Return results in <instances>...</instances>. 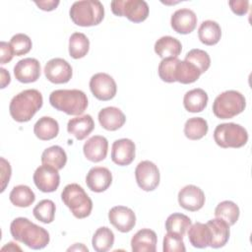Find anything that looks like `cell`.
I'll return each instance as SVG.
<instances>
[{
  "instance_id": "6da1fadb",
  "label": "cell",
  "mask_w": 252,
  "mask_h": 252,
  "mask_svg": "<svg viewBox=\"0 0 252 252\" xmlns=\"http://www.w3.org/2000/svg\"><path fill=\"white\" fill-rule=\"evenodd\" d=\"M10 232L15 240L34 250L44 248L50 240L49 233L45 228L23 217L16 218L11 222Z\"/></svg>"
},
{
  "instance_id": "7a4b0ae2",
  "label": "cell",
  "mask_w": 252,
  "mask_h": 252,
  "mask_svg": "<svg viewBox=\"0 0 252 252\" xmlns=\"http://www.w3.org/2000/svg\"><path fill=\"white\" fill-rule=\"evenodd\" d=\"M42 94L35 89H28L16 94L10 101L9 111L17 122H28L41 108Z\"/></svg>"
},
{
  "instance_id": "3957f363",
  "label": "cell",
  "mask_w": 252,
  "mask_h": 252,
  "mask_svg": "<svg viewBox=\"0 0 252 252\" xmlns=\"http://www.w3.org/2000/svg\"><path fill=\"white\" fill-rule=\"evenodd\" d=\"M50 104L68 115H81L88 107L87 94L77 89L55 90L49 95Z\"/></svg>"
},
{
  "instance_id": "277c9868",
  "label": "cell",
  "mask_w": 252,
  "mask_h": 252,
  "mask_svg": "<svg viewBox=\"0 0 252 252\" xmlns=\"http://www.w3.org/2000/svg\"><path fill=\"white\" fill-rule=\"evenodd\" d=\"M69 15L75 25L92 27L101 23L104 17V8L97 0L76 1L72 4Z\"/></svg>"
},
{
  "instance_id": "5b68a950",
  "label": "cell",
  "mask_w": 252,
  "mask_h": 252,
  "mask_svg": "<svg viewBox=\"0 0 252 252\" xmlns=\"http://www.w3.org/2000/svg\"><path fill=\"white\" fill-rule=\"evenodd\" d=\"M61 199L77 219H85L92 213L93 201L84 188L77 183L66 185L62 190Z\"/></svg>"
},
{
  "instance_id": "8992f818",
  "label": "cell",
  "mask_w": 252,
  "mask_h": 252,
  "mask_svg": "<svg viewBox=\"0 0 252 252\" xmlns=\"http://www.w3.org/2000/svg\"><path fill=\"white\" fill-rule=\"evenodd\" d=\"M246 106L244 95L234 90L220 94L214 100L213 113L220 119H229L241 113Z\"/></svg>"
},
{
  "instance_id": "52a82bcc",
  "label": "cell",
  "mask_w": 252,
  "mask_h": 252,
  "mask_svg": "<svg viewBox=\"0 0 252 252\" xmlns=\"http://www.w3.org/2000/svg\"><path fill=\"white\" fill-rule=\"evenodd\" d=\"M214 140L218 146L223 149L241 148L248 141L247 130L236 123L219 124L214 131Z\"/></svg>"
},
{
  "instance_id": "ba28073f",
  "label": "cell",
  "mask_w": 252,
  "mask_h": 252,
  "mask_svg": "<svg viewBox=\"0 0 252 252\" xmlns=\"http://www.w3.org/2000/svg\"><path fill=\"white\" fill-rule=\"evenodd\" d=\"M111 11L118 17H126L133 23H141L149 16V5L144 0H114Z\"/></svg>"
},
{
  "instance_id": "9c48e42d",
  "label": "cell",
  "mask_w": 252,
  "mask_h": 252,
  "mask_svg": "<svg viewBox=\"0 0 252 252\" xmlns=\"http://www.w3.org/2000/svg\"><path fill=\"white\" fill-rule=\"evenodd\" d=\"M135 177L141 189L144 191H153L159 184L160 174L158 166L153 161L142 160L136 166Z\"/></svg>"
},
{
  "instance_id": "30bf717a",
  "label": "cell",
  "mask_w": 252,
  "mask_h": 252,
  "mask_svg": "<svg viewBox=\"0 0 252 252\" xmlns=\"http://www.w3.org/2000/svg\"><path fill=\"white\" fill-rule=\"evenodd\" d=\"M90 89L94 97L103 101L112 99L117 92L114 79L106 73L94 74L90 80Z\"/></svg>"
},
{
  "instance_id": "8fae6325",
  "label": "cell",
  "mask_w": 252,
  "mask_h": 252,
  "mask_svg": "<svg viewBox=\"0 0 252 252\" xmlns=\"http://www.w3.org/2000/svg\"><path fill=\"white\" fill-rule=\"evenodd\" d=\"M32 178L35 186L44 193L54 192L60 184L58 169L48 164L38 166L35 169Z\"/></svg>"
},
{
  "instance_id": "7c38bea8",
  "label": "cell",
  "mask_w": 252,
  "mask_h": 252,
  "mask_svg": "<svg viewBox=\"0 0 252 252\" xmlns=\"http://www.w3.org/2000/svg\"><path fill=\"white\" fill-rule=\"evenodd\" d=\"M46 79L53 84H65L73 75L71 65L63 58H52L44 66Z\"/></svg>"
},
{
  "instance_id": "4fadbf2b",
  "label": "cell",
  "mask_w": 252,
  "mask_h": 252,
  "mask_svg": "<svg viewBox=\"0 0 252 252\" xmlns=\"http://www.w3.org/2000/svg\"><path fill=\"white\" fill-rule=\"evenodd\" d=\"M177 199L179 206L190 212L199 211L205 204V194L203 190L192 184L186 185L180 189Z\"/></svg>"
},
{
  "instance_id": "5bb4252c",
  "label": "cell",
  "mask_w": 252,
  "mask_h": 252,
  "mask_svg": "<svg viewBox=\"0 0 252 252\" xmlns=\"http://www.w3.org/2000/svg\"><path fill=\"white\" fill-rule=\"evenodd\" d=\"M108 220L120 232H129L136 224L135 213L125 206L111 208L108 212Z\"/></svg>"
},
{
  "instance_id": "9a60e30c",
  "label": "cell",
  "mask_w": 252,
  "mask_h": 252,
  "mask_svg": "<svg viewBox=\"0 0 252 252\" xmlns=\"http://www.w3.org/2000/svg\"><path fill=\"white\" fill-rule=\"evenodd\" d=\"M40 63L35 58H24L14 67L15 78L24 84L33 83L40 76Z\"/></svg>"
},
{
  "instance_id": "2e32d148",
  "label": "cell",
  "mask_w": 252,
  "mask_h": 252,
  "mask_svg": "<svg viewBox=\"0 0 252 252\" xmlns=\"http://www.w3.org/2000/svg\"><path fill=\"white\" fill-rule=\"evenodd\" d=\"M136 147L132 140L123 138L113 142L111 147V159L117 165H129L135 158Z\"/></svg>"
},
{
  "instance_id": "e0dca14e",
  "label": "cell",
  "mask_w": 252,
  "mask_h": 252,
  "mask_svg": "<svg viewBox=\"0 0 252 252\" xmlns=\"http://www.w3.org/2000/svg\"><path fill=\"white\" fill-rule=\"evenodd\" d=\"M170 25L176 32L187 34L195 30L197 25V16L191 9H178L172 14Z\"/></svg>"
},
{
  "instance_id": "ac0fdd59",
  "label": "cell",
  "mask_w": 252,
  "mask_h": 252,
  "mask_svg": "<svg viewBox=\"0 0 252 252\" xmlns=\"http://www.w3.org/2000/svg\"><path fill=\"white\" fill-rule=\"evenodd\" d=\"M112 182L110 170L103 166L92 167L86 176V183L93 192L100 193L108 189Z\"/></svg>"
},
{
  "instance_id": "d6986e66",
  "label": "cell",
  "mask_w": 252,
  "mask_h": 252,
  "mask_svg": "<svg viewBox=\"0 0 252 252\" xmlns=\"http://www.w3.org/2000/svg\"><path fill=\"white\" fill-rule=\"evenodd\" d=\"M108 142L107 139L100 135H94L91 137L84 144L83 152L87 159L93 162H99L103 160L107 156Z\"/></svg>"
},
{
  "instance_id": "ffe728a7",
  "label": "cell",
  "mask_w": 252,
  "mask_h": 252,
  "mask_svg": "<svg viewBox=\"0 0 252 252\" xmlns=\"http://www.w3.org/2000/svg\"><path fill=\"white\" fill-rule=\"evenodd\" d=\"M98 122L101 127L108 131H116L121 128L125 121V114L115 106H107L98 112Z\"/></svg>"
},
{
  "instance_id": "44dd1931",
  "label": "cell",
  "mask_w": 252,
  "mask_h": 252,
  "mask_svg": "<svg viewBox=\"0 0 252 252\" xmlns=\"http://www.w3.org/2000/svg\"><path fill=\"white\" fill-rule=\"evenodd\" d=\"M157 234L150 228L138 230L131 239L133 252H155L157 249Z\"/></svg>"
},
{
  "instance_id": "7402d4cb",
  "label": "cell",
  "mask_w": 252,
  "mask_h": 252,
  "mask_svg": "<svg viewBox=\"0 0 252 252\" xmlns=\"http://www.w3.org/2000/svg\"><path fill=\"white\" fill-rule=\"evenodd\" d=\"M211 230V244L212 248L223 247L229 239V225L221 219H213L207 222Z\"/></svg>"
},
{
  "instance_id": "603a6c76",
  "label": "cell",
  "mask_w": 252,
  "mask_h": 252,
  "mask_svg": "<svg viewBox=\"0 0 252 252\" xmlns=\"http://www.w3.org/2000/svg\"><path fill=\"white\" fill-rule=\"evenodd\" d=\"M94 128V119L90 114L71 118L67 123V131L81 141L88 137Z\"/></svg>"
},
{
  "instance_id": "cb8c5ba5",
  "label": "cell",
  "mask_w": 252,
  "mask_h": 252,
  "mask_svg": "<svg viewBox=\"0 0 252 252\" xmlns=\"http://www.w3.org/2000/svg\"><path fill=\"white\" fill-rule=\"evenodd\" d=\"M155 52L162 59L175 57L181 53L182 45L181 42L170 35H164L158 38L155 43Z\"/></svg>"
},
{
  "instance_id": "d4e9b609",
  "label": "cell",
  "mask_w": 252,
  "mask_h": 252,
  "mask_svg": "<svg viewBox=\"0 0 252 252\" xmlns=\"http://www.w3.org/2000/svg\"><path fill=\"white\" fill-rule=\"evenodd\" d=\"M208 94L200 88L188 91L183 97V105L189 112L196 113L203 111L208 104Z\"/></svg>"
},
{
  "instance_id": "484cf974",
  "label": "cell",
  "mask_w": 252,
  "mask_h": 252,
  "mask_svg": "<svg viewBox=\"0 0 252 252\" xmlns=\"http://www.w3.org/2000/svg\"><path fill=\"white\" fill-rule=\"evenodd\" d=\"M188 239L196 248H206L211 244V230L207 223L195 222L188 228Z\"/></svg>"
},
{
  "instance_id": "4316f807",
  "label": "cell",
  "mask_w": 252,
  "mask_h": 252,
  "mask_svg": "<svg viewBox=\"0 0 252 252\" xmlns=\"http://www.w3.org/2000/svg\"><path fill=\"white\" fill-rule=\"evenodd\" d=\"M33 133L39 140L49 141L58 135L59 124L52 117L42 116L35 122Z\"/></svg>"
},
{
  "instance_id": "83f0119b",
  "label": "cell",
  "mask_w": 252,
  "mask_h": 252,
  "mask_svg": "<svg viewBox=\"0 0 252 252\" xmlns=\"http://www.w3.org/2000/svg\"><path fill=\"white\" fill-rule=\"evenodd\" d=\"M221 36V29L216 21L207 20L202 22L198 29V37L206 45L217 44Z\"/></svg>"
},
{
  "instance_id": "f1b7e54d",
  "label": "cell",
  "mask_w": 252,
  "mask_h": 252,
  "mask_svg": "<svg viewBox=\"0 0 252 252\" xmlns=\"http://www.w3.org/2000/svg\"><path fill=\"white\" fill-rule=\"evenodd\" d=\"M200 76L201 72L195 65L186 60H178L174 73L175 82H179L181 84H191L196 82Z\"/></svg>"
},
{
  "instance_id": "f546056e",
  "label": "cell",
  "mask_w": 252,
  "mask_h": 252,
  "mask_svg": "<svg viewBox=\"0 0 252 252\" xmlns=\"http://www.w3.org/2000/svg\"><path fill=\"white\" fill-rule=\"evenodd\" d=\"M9 199L14 206L19 208H27L34 202L35 195L29 186L21 184L12 189Z\"/></svg>"
},
{
  "instance_id": "4dcf8cb0",
  "label": "cell",
  "mask_w": 252,
  "mask_h": 252,
  "mask_svg": "<svg viewBox=\"0 0 252 252\" xmlns=\"http://www.w3.org/2000/svg\"><path fill=\"white\" fill-rule=\"evenodd\" d=\"M42 164H48L56 169H62L67 162V155L60 146H51L45 149L41 155Z\"/></svg>"
},
{
  "instance_id": "1f68e13d",
  "label": "cell",
  "mask_w": 252,
  "mask_h": 252,
  "mask_svg": "<svg viewBox=\"0 0 252 252\" xmlns=\"http://www.w3.org/2000/svg\"><path fill=\"white\" fill-rule=\"evenodd\" d=\"M90 49V40L83 32H74L69 38V54L74 59L87 55Z\"/></svg>"
},
{
  "instance_id": "d6a6232c",
  "label": "cell",
  "mask_w": 252,
  "mask_h": 252,
  "mask_svg": "<svg viewBox=\"0 0 252 252\" xmlns=\"http://www.w3.org/2000/svg\"><path fill=\"white\" fill-rule=\"evenodd\" d=\"M215 216L224 220L229 226L233 225L239 218V208L232 201H222L218 204L215 209Z\"/></svg>"
},
{
  "instance_id": "836d02e7",
  "label": "cell",
  "mask_w": 252,
  "mask_h": 252,
  "mask_svg": "<svg viewBox=\"0 0 252 252\" xmlns=\"http://www.w3.org/2000/svg\"><path fill=\"white\" fill-rule=\"evenodd\" d=\"M92 244L96 252L108 251L114 244V233L107 226L98 227L94 233Z\"/></svg>"
},
{
  "instance_id": "e575fe53",
  "label": "cell",
  "mask_w": 252,
  "mask_h": 252,
  "mask_svg": "<svg viewBox=\"0 0 252 252\" xmlns=\"http://www.w3.org/2000/svg\"><path fill=\"white\" fill-rule=\"evenodd\" d=\"M208 122L202 117L189 118L184 125V134L190 140H200L208 133Z\"/></svg>"
},
{
  "instance_id": "d590c367",
  "label": "cell",
  "mask_w": 252,
  "mask_h": 252,
  "mask_svg": "<svg viewBox=\"0 0 252 252\" xmlns=\"http://www.w3.org/2000/svg\"><path fill=\"white\" fill-rule=\"evenodd\" d=\"M191 225V220L184 214L173 213L165 220V229L167 232L183 236Z\"/></svg>"
},
{
  "instance_id": "8d00e7d4",
  "label": "cell",
  "mask_w": 252,
  "mask_h": 252,
  "mask_svg": "<svg viewBox=\"0 0 252 252\" xmlns=\"http://www.w3.org/2000/svg\"><path fill=\"white\" fill-rule=\"evenodd\" d=\"M56 207L53 201L44 199L37 203V205L33 208L32 214L34 218L43 222V223H50L54 220Z\"/></svg>"
},
{
  "instance_id": "74e56055",
  "label": "cell",
  "mask_w": 252,
  "mask_h": 252,
  "mask_svg": "<svg viewBox=\"0 0 252 252\" xmlns=\"http://www.w3.org/2000/svg\"><path fill=\"white\" fill-rule=\"evenodd\" d=\"M184 60L195 65L199 69L201 74L205 73L210 68V65H211V58L208 52L199 48L191 49L186 54Z\"/></svg>"
},
{
  "instance_id": "f35d334b",
  "label": "cell",
  "mask_w": 252,
  "mask_h": 252,
  "mask_svg": "<svg viewBox=\"0 0 252 252\" xmlns=\"http://www.w3.org/2000/svg\"><path fill=\"white\" fill-rule=\"evenodd\" d=\"M178 58L175 57H169V58H164L160 61L158 72L159 78L166 83H174V73H175V68L178 62Z\"/></svg>"
},
{
  "instance_id": "ab89813d",
  "label": "cell",
  "mask_w": 252,
  "mask_h": 252,
  "mask_svg": "<svg viewBox=\"0 0 252 252\" xmlns=\"http://www.w3.org/2000/svg\"><path fill=\"white\" fill-rule=\"evenodd\" d=\"M10 44L16 56H21L29 53L32 46V39L29 35L25 33H16L15 35H13L10 40Z\"/></svg>"
},
{
  "instance_id": "60d3db41",
  "label": "cell",
  "mask_w": 252,
  "mask_h": 252,
  "mask_svg": "<svg viewBox=\"0 0 252 252\" xmlns=\"http://www.w3.org/2000/svg\"><path fill=\"white\" fill-rule=\"evenodd\" d=\"M162 250L164 252H184L186 250L183 236L167 232L163 237Z\"/></svg>"
},
{
  "instance_id": "b9f144b4",
  "label": "cell",
  "mask_w": 252,
  "mask_h": 252,
  "mask_svg": "<svg viewBox=\"0 0 252 252\" xmlns=\"http://www.w3.org/2000/svg\"><path fill=\"white\" fill-rule=\"evenodd\" d=\"M228 5L231 11L238 16L245 15L249 9V2L247 0H231L228 1Z\"/></svg>"
},
{
  "instance_id": "7bdbcfd3",
  "label": "cell",
  "mask_w": 252,
  "mask_h": 252,
  "mask_svg": "<svg viewBox=\"0 0 252 252\" xmlns=\"http://www.w3.org/2000/svg\"><path fill=\"white\" fill-rule=\"evenodd\" d=\"M11 165L9 161H7L4 158H1V182H2V187H1V192H3L9 183L10 177H11Z\"/></svg>"
},
{
  "instance_id": "ee69618b",
  "label": "cell",
  "mask_w": 252,
  "mask_h": 252,
  "mask_svg": "<svg viewBox=\"0 0 252 252\" xmlns=\"http://www.w3.org/2000/svg\"><path fill=\"white\" fill-rule=\"evenodd\" d=\"M0 49H1V58H0L1 64H6V63L10 62L15 55L10 42L1 41Z\"/></svg>"
},
{
  "instance_id": "f6af8a7d",
  "label": "cell",
  "mask_w": 252,
  "mask_h": 252,
  "mask_svg": "<svg viewBox=\"0 0 252 252\" xmlns=\"http://www.w3.org/2000/svg\"><path fill=\"white\" fill-rule=\"evenodd\" d=\"M35 5L43 10V11H52L54 10L58 5L59 1L58 0H47V1H35Z\"/></svg>"
},
{
  "instance_id": "bcb514c9",
  "label": "cell",
  "mask_w": 252,
  "mask_h": 252,
  "mask_svg": "<svg viewBox=\"0 0 252 252\" xmlns=\"http://www.w3.org/2000/svg\"><path fill=\"white\" fill-rule=\"evenodd\" d=\"M0 73H1V89H4L10 84L11 77L9 72L4 68H0Z\"/></svg>"
},
{
  "instance_id": "7dc6e473",
  "label": "cell",
  "mask_w": 252,
  "mask_h": 252,
  "mask_svg": "<svg viewBox=\"0 0 252 252\" xmlns=\"http://www.w3.org/2000/svg\"><path fill=\"white\" fill-rule=\"evenodd\" d=\"M70 250H83V251H88V248L86 246H84V244L82 243H76L73 247H70L68 249V251Z\"/></svg>"
}]
</instances>
